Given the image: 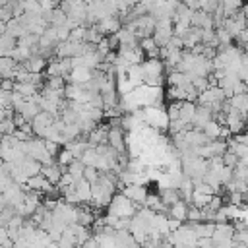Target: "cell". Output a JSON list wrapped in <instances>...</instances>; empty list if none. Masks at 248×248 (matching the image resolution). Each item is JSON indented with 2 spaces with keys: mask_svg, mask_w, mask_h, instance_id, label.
<instances>
[{
  "mask_svg": "<svg viewBox=\"0 0 248 248\" xmlns=\"http://www.w3.org/2000/svg\"><path fill=\"white\" fill-rule=\"evenodd\" d=\"M225 101H227V95H225V91L219 87V85H211V87H207L205 91H202L200 95H198V105H203V107H207V108H211V112L215 114V112H219L221 108H223V105H225Z\"/></svg>",
  "mask_w": 248,
  "mask_h": 248,
  "instance_id": "6da1fadb",
  "label": "cell"
},
{
  "mask_svg": "<svg viewBox=\"0 0 248 248\" xmlns=\"http://www.w3.org/2000/svg\"><path fill=\"white\" fill-rule=\"evenodd\" d=\"M141 114H143V122L155 130H169V114H167V108L165 107H143L141 108Z\"/></svg>",
  "mask_w": 248,
  "mask_h": 248,
  "instance_id": "7a4b0ae2",
  "label": "cell"
},
{
  "mask_svg": "<svg viewBox=\"0 0 248 248\" xmlns=\"http://www.w3.org/2000/svg\"><path fill=\"white\" fill-rule=\"evenodd\" d=\"M138 203H134L130 198H126L122 192L120 194H114L110 203H108V211L114 213L116 217H134L138 213Z\"/></svg>",
  "mask_w": 248,
  "mask_h": 248,
  "instance_id": "3957f363",
  "label": "cell"
},
{
  "mask_svg": "<svg viewBox=\"0 0 248 248\" xmlns=\"http://www.w3.org/2000/svg\"><path fill=\"white\" fill-rule=\"evenodd\" d=\"M78 207L79 205H70L68 202H64V198L58 200L56 207L52 209V221L58 223V225H62V227H68L72 223H78Z\"/></svg>",
  "mask_w": 248,
  "mask_h": 248,
  "instance_id": "277c9868",
  "label": "cell"
},
{
  "mask_svg": "<svg viewBox=\"0 0 248 248\" xmlns=\"http://www.w3.org/2000/svg\"><path fill=\"white\" fill-rule=\"evenodd\" d=\"M217 85L225 91L227 99L232 97V95H238V93H244L246 91V85H244L242 78L238 74H232V72H225V76L217 81Z\"/></svg>",
  "mask_w": 248,
  "mask_h": 248,
  "instance_id": "5b68a950",
  "label": "cell"
},
{
  "mask_svg": "<svg viewBox=\"0 0 248 248\" xmlns=\"http://www.w3.org/2000/svg\"><path fill=\"white\" fill-rule=\"evenodd\" d=\"M72 58H50L46 64V78H68L72 72Z\"/></svg>",
  "mask_w": 248,
  "mask_h": 248,
  "instance_id": "8992f818",
  "label": "cell"
},
{
  "mask_svg": "<svg viewBox=\"0 0 248 248\" xmlns=\"http://www.w3.org/2000/svg\"><path fill=\"white\" fill-rule=\"evenodd\" d=\"M221 25H223L232 37H236L240 31L246 29V14H244V12H236V14L229 16V17H225ZM221 25H219V27H221Z\"/></svg>",
  "mask_w": 248,
  "mask_h": 248,
  "instance_id": "52a82bcc",
  "label": "cell"
},
{
  "mask_svg": "<svg viewBox=\"0 0 248 248\" xmlns=\"http://www.w3.org/2000/svg\"><path fill=\"white\" fill-rule=\"evenodd\" d=\"M108 145L118 153H126V132L122 126H108Z\"/></svg>",
  "mask_w": 248,
  "mask_h": 248,
  "instance_id": "ba28073f",
  "label": "cell"
},
{
  "mask_svg": "<svg viewBox=\"0 0 248 248\" xmlns=\"http://www.w3.org/2000/svg\"><path fill=\"white\" fill-rule=\"evenodd\" d=\"M122 194L126 198H130L134 203L143 205L149 192H147V186H143V184H128V186H122Z\"/></svg>",
  "mask_w": 248,
  "mask_h": 248,
  "instance_id": "9c48e42d",
  "label": "cell"
},
{
  "mask_svg": "<svg viewBox=\"0 0 248 248\" xmlns=\"http://www.w3.org/2000/svg\"><path fill=\"white\" fill-rule=\"evenodd\" d=\"M97 27L101 29L103 35H114L116 31H120L122 19L118 16H107V17H103V19L97 21Z\"/></svg>",
  "mask_w": 248,
  "mask_h": 248,
  "instance_id": "30bf717a",
  "label": "cell"
},
{
  "mask_svg": "<svg viewBox=\"0 0 248 248\" xmlns=\"http://www.w3.org/2000/svg\"><path fill=\"white\" fill-rule=\"evenodd\" d=\"M192 25L194 27H200V29H215L213 14H207L203 10H196L192 14Z\"/></svg>",
  "mask_w": 248,
  "mask_h": 248,
  "instance_id": "8fae6325",
  "label": "cell"
},
{
  "mask_svg": "<svg viewBox=\"0 0 248 248\" xmlns=\"http://www.w3.org/2000/svg\"><path fill=\"white\" fill-rule=\"evenodd\" d=\"M91 78H93V70H89L85 66H74L66 79L70 83H87Z\"/></svg>",
  "mask_w": 248,
  "mask_h": 248,
  "instance_id": "7c38bea8",
  "label": "cell"
},
{
  "mask_svg": "<svg viewBox=\"0 0 248 248\" xmlns=\"http://www.w3.org/2000/svg\"><path fill=\"white\" fill-rule=\"evenodd\" d=\"M64 167H60L56 161H52V163H48V165H43V169H41V174L43 176H46L52 184H58V180L62 178V174H64Z\"/></svg>",
  "mask_w": 248,
  "mask_h": 248,
  "instance_id": "4fadbf2b",
  "label": "cell"
},
{
  "mask_svg": "<svg viewBox=\"0 0 248 248\" xmlns=\"http://www.w3.org/2000/svg\"><path fill=\"white\" fill-rule=\"evenodd\" d=\"M46 58L45 56H41V54H33L29 60H25V62H21V66L25 68V70H29V72H33V74H43L45 70H46Z\"/></svg>",
  "mask_w": 248,
  "mask_h": 248,
  "instance_id": "5bb4252c",
  "label": "cell"
},
{
  "mask_svg": "<svg viewBox=\"0 0 248 248\" xmlns=\"http://www.w3.org/2000/svg\"><path fill=\"white\" fill-rule=\"evenodd\" d=\"M211 118H213L211 108H207V107H203V105H198L196 114H194V120H192V126H194L196 130H202Z\"/></svg>",
  "mask_w": 248,
  "mask_h": 248,
  "instance_id": "9a60e30c",
  "label": "cell"
},
{
  "mask_svg": "<svg viewBox=\"0 0 248 248\" xmlns=\"http://www.w3.org/2000/svg\"><path fill=\"white\" fill-rule=\"evenodd\" d=\"M87 141L93 147L95 145H101V143H108V126H99L97 124V128L87 134Z\"/></svg>",
  "mask_w": 248,
  "mask_h": 248,
  "instance_id": "2e32d148",
  "label": "cell"
},
{
  "mask_svg": "<svg viewBox=\"0 0 248 248\" xmlns=\"http://www.w3.org/2000/svg\"><path fill=\"white\" fill-rule=\"evenodd\" d=\"M188 202H184V200H178L176 203H172V205H169V211H167V215L169 217H174V219H178V221H188Z\"/></svg>",
  "mask_w": 248,
  "mask_h": 248,
  "instance_id": "e0dca14e",
  "label": "cell"
},
{
  "mask_svg": "<svg viewBox=\"0 0 248 248\" xmlns=\"http://www.w3.org/2000/svg\"><path fill=\"white\" fill-rule=\"evenodd\" d=\"M16 112H19L25 120H29V122H31V120L41 112V107H39V103H35L33 99H25V103H23Z\"/></svg>",
  "mask_w": 248,
  "mask_h": 248,
  "instance_id": "ac0fdd59",
  "label": "cell"
},
{
  "mask_svg": "<svg viewBox=\"0 0 248 248\" xmlns=\"http://www.w3.org/2000/svg\"><path fill=\"white\" fill-rule=\"evenodd\" d=\"M172 35H174V27H155L151 37L157 43V46H167Z\"/></svg>",
  "mask_w": 248,
  "mask_h": 248,
  "instance_id": "d6986e66",
  "label": "cell"
},
{
  "mask_svg": "<svg viewBox=\"0 0 248 248\" xmlns=\"http://www.w3.org/2000/svg\"><path fill=\"white\" fill-rule=\"evenodd\" d=\"M227 103H229L232 108H236L238 112H242L244 116L248 114V91H244V93H238V95H232V97H229V99H227Z\"/></svg>",
  "mask_w": 248,
  "mask_h": 248,
  "instance_id": "ffe728a7",
  "label": "cell"
},
{
  "mask_svg": "<svg viewBox=\"0 0 248 248\" xmlns=\"http://www.w3.org/2000/svg\"><path fill=\"white\" fill-rule=\"evenodd\" d=\"M6 33L12 35L14 39H19L21 35L27 33V27H25V23H23L19 17H12V19L6 23Z\"/></svg>",
  "mask_w": 248,
  "mask_h": 248,
  "instance_id": "44dd1931",
  "label": "cell"
},
{
  "mask_svg": "<svg viewBox=\"0 0 248 248\" xmlns=\"http://www.w3.org/2000/svg\"><path fill=\"white\" fill-rule=\"evenodd\" d=\"M167 83L169 85H190L192 83V76L180 70H170L167 76Z\"/></svg>",
  "mask_w": 248,
  "mask_h": 248,
  "instance_id": "7402d4cb",
  "label": "cell"
},
{
  "mask_svg": "<svg viewBox=\"0 0 248 248\" xmlns=\"http://www.w3.org/2000/svg\"><path fill=\"white\" fill-rule=\"evenodd\" d=\"M143 205L149 207V209H153L155 213H167V211H169V205H165V202L161 200L159 194H147Z\"/></svg>",
  "mask_w": 248,
  "mask_h": 248,
  "instance_id": "603a6c76",
  "label": "cell"
},
{
  "mask_svg": "<svg viewBox=\"0 0 248 248\" xmlns=\"http://www.w3.org/2000/svg\"><path fill=\"white\" fill-rule=\"evenodd\" d=\"M64 147H66V149H68V151H70V153H72L76 159H81L83 151L89 147V141H87V140H79V138H78V140H72V141H68Z\"/></svg>",
  "mask_w": 248,
  "mask_h": 248,
  "instance_id": "cb8c5ba5",
  "label": "cell"
},
{
  "mask_svg": "<svg viewBox=\"0 0 248 248\" xmlns=\"http://www.w3.org/2000/svg\"><path fill=\"white\" fill-rule=\"evenodd\" d=\"M74 188H76V192H78L81 203H83V202H87V203L91 202V182H87L85 178H79V180L74 182Z\"/></svg>",
  "mask_w": 248,
  "mask_h": 248,
  "instance_id": "d4e9b609",
  "label": "cell"
},
{
  "mask_svg": "<svg viewBox=\"0 0 248 248\" xmlns=\"http://www.w3.org/2000/svg\"><path fill=\"white\" fill-rule=\"evenodd\" d=\"M14 91H17L19 95H23L25 99H31L33 95L39 93V87H37L35 83H31V81H16Z\"/></svg>",
  "mask_w": 248,
  "mask_h": 248,
  "instance_id": "484cf974",
  "label": "cell"
},
{
  "mask_svg": "<svg viewBox=\"0 0 248 248\" xmlns=\"http://www.w3.org/2000/svg\"><path fill=\"white\" fill-rule=\"evenodd\" d=\"M196 108H198V103H194V101H182V103H180V118H182L184 122L192 124L194 114H196ZM192 128H194V126H192Z\"/></svg>",
  "mask_w": 248,
  "mask_h": 248,
  "instance_id": "4316f807",
  "label": "cell"
},
{
  "mask_svg": "<svg viewBox=\"0 0 248 248\" xmlns=\"http://www.w3.org/2000/svg\"><path fill=\"white\" fill-rule=\"evenodd\" d=\"M242 6H244V0H221V12H223L225 17L240 12Z\"/></svg>",
  "mask_w": 248,
  "mask_h": 248,
  "instance_id": "83f0119b",
  "label": "cell"
},
{
  "mask_svg": "<svg viewBox=\"0 0 248 248\" xmlns=\"http://www.w3.org/2000/svg\"><path fill=\"white\" fill-rule=\"evenodd\" d=\"M126 76H128V79H130L136 87L141 85V83H143V68H141V64H132V66H128Z\"/></svg>",
  "mask_w": 248,
  "mask_h": 248,
  "instance_id": "f1b7e54d",
  "label": "cell"
},
{
  "mask_svg": "<svg viewBox=\"0 0 248 248\" xmlns=\"http://www.w3.org/2000/svg\"><path fill=\"white\" fill-rule=\"evenodd\" d=\"M213 196H215V194H213ZM213 196H211V194H205V192H200V190H194V194H192V198H190V203L196 205V207H200V209H205V207L209 205V202H211Z\"/></svg>",
  "mask_w": 248,
  "mask_h": 248,
  "instance_id": "f546056e",
  "label": "cell"
},
{
  "mask_svg": "<svg viewBox=\"0 0 248 248\" xmlns=\"http://www.w3.org/2000/svg\"><path fill=\"white\" fill-rule=\"evenodd\" d=\"M159 196L165 202V205H172L178 200H182L180 194H178V188H159Z\"/></svg>",
  "mask_w": 248,
  "mask_h": 248,
  "instance_id": "4dcf8cb0",
  "label": "cell"
},
{
  "mask_svg": "<svg viewBox=\"0 0 248 248\" xmlns=\"http://www.w3.org/2000/svg\"><path fill=\"white\" fill-rule=\"evenodd\" d=\"M178 194H180V198H182L184 202L190 203V198H192V194H194V180L188 178V176H184L182 182H180V186H178Z\"/></svg>",
  "mask_w": 248,
  "mask_h": 248,
  "instance_id": "1f68e13d",
  "label": "cell"
},
{
  "mask_svg": "<svg viewBox=\"0 0 248 248\" xmlns=\"http://www.w3.org/2000/svg\"><path fill=\"white\" fill-rule=\"evenodd\" d=\"M215 37H217V46H221V48L232 45V39H234L223 25H221V27H215Z\"/></svg>",
  "mask_w": 248,
  "mask_h": 248,
  "instance_id": "d6a6232c",
  "label": "cell"
},
{
  "mask_svg": "<svg viewBox=\"0 0 248 248\" xmlns=\"http://www.w3.org/2000/svg\"><path fill=\"white\" fill-rule=\"evenodd\" d=\"M134 89H136V85L128 79L126 74L116 76V91H118V95H126V93H130V91H134Z\"/></svg>",
  "mask_w": 248,
  "mask_h": 248,
  "instance_id": "836d02e7",
  "label": "cell"
},
{
  "mask_svg": "<svg viewBox=\"0 0 248 248\" xmlns=\"http://www.w3.org/2000/svg\"><path fill=\"white\" fill-rule=\"evenodd\" d=\"M85 167H97V163H99V153H97V149L93 147V145H89L85 151H83V155H81V159H79Z\"/></svg>",
  "mask_w": 248,
  "mask_h": 248,
  "instance_id": "e575fe53",
  "label": "cell"
},
{
  "mask_svg": "<svg viewBox=\"0 0 248 248\" xmlns=\"http://www.w3.org/2000/svg\"><path fill=\"white\" fill-rule=\"evenodd\" d=\"M95 215L89 207H78V223L79 225H85V227H91L95 223Z\"/></svg>",
  "mask_w": 248,
  "mask_h": 248,
  "instance_id": "d590c367",
  "label": "cell"
},
{
  "mask_svg": "<svg viewBox=\"0 0 248 248\" xmlns=\"http://www.w3.org/2000/svg\"><path fill=\"white\" fill-rule=\"evenodd\" d=\"M103 37H105V35L101 33V29L97 27V23H95V25L85 27V43H89V45H97Z\"/></svg>",
  "mask_w": 248,
  "mask_h": 248,
  "instance_id": "8d00e7d4",
  "label": "cell"
},
{
  "mask_svg": "<svg viewBox=\"0 0 248 248\" xmlns=\"http://www.w3.org/2000/svg\"><path fill=\"white\" fill-rule=\"evenodd\" d=\"M66 170L76 178V180H79V178H83V170H85V165L79 161V159H74L68 167H66Z\"/></svg>",
  "mask_w": 248,
  "mask_h": 248,
  "instance_id": "74e56055",
  "label": "cell"
},
{
  "mask_svg": "<svg viewBox=\"0 0 248 248\" xmlns=\"http://www.w3.org/2000/svg\"><path fill=\"white\" fill-rule=\"evenodd\" d=\"M54 159H56V163H58L60 167H64V169H66V167H68V165H70V163H72L76 157H74V155H72V153H70L66 147H62V149L56 153V157H54Z\"/></svg>",
  "mask_w": 248,
  "mask_h": 248,
  "instance_id": "f35d334b",
  "label": "cell"
},
{
  "mask_svg": "<svg viewBox=\"0 0 248 248\" xmlns=\"http://www.w3.org/2000/svg\"><path fill=\"white\" fill-rule=\"evenodd\" d=\"M192 85H194V89H196L198 93H202V91H205L207 87H211L213 83H211L209 78H192Z\"/></svg>",
  "mask_w": 248,
  "mask_h": 248,
  "instance_id": "ab89813d",
  "label": "cell"
},
{
  "mask_svg": "<svg viewBox=\"0 0 248 248\" xmlns=\"http://www.w3.org/2000/svg\"><path fill=\"white\" fill-rule=\"evenodd\" d=\"M70 41L76 43H85V25H78L70 31Z\"/></svg>",
  "mask_w": 248,
  "mask_h": 248,
  "instance_id": "60d3db41",
  "label": "cell"
},
{
  "mask_svg": "<svg viewBox=\"0 0 248 248\" xmlns=\"http://www.w3.org/2000/svg\"><path fill=\"white\" fill-rule=\"evenodd\" d=\"M66 78H46V81H45V85L43 87H48V89H64L66 87V81H64Z\"/></svg>",
  "mask_w": 248,
  "mask_h": 248,
  "instance_id": "b9f144b4",
  "label": "cell"
},
{
  "mask_svg": "<svg viewBox=\"0 0 248 248\" xmlns=\"http://www.w3.org/2000/svg\"><path fill=\"white\" fill-rule=\"evenodd\" d=\"M180 103H182V101H170V103H169V107H167V114H169L170 120L180 118Z\"/></svg>",
  "mask_w": 248,
  "mask_h": 248,
  "instance_id": "7bdbcfd3",
  "label": "cell"
},
{
  "mask_svg": "<svg viewBox=\"0 0 248 248\" xmlns=\"http://www.w3.org/2000/svg\"><path fill=\"white\" fill-rule=\"evenodd\" d=\"M99 176H101V170L97 169V167H85V170H83V178L87 180V182H97L99 180Z\"/></svg>",
  "mask_w": 248,
  "mask_h": 248,
  "instance_id": "ee69618b",
  "label": "cell"
},
{
  "mask_svg": "<svg viewBox=\"0 0 248 248\" xmlns=\"http://www.w3.org/2000/svg\"><path fill=\"white\" fill-rule=\"evenodd\" d=\"M74 182H76V178H74V176H72V174H70L68 170H64V174H62V178L58 180V184H56V186H58V190L62 192L64 188H68V186H72Z\"/></svg>",
  "mask_w": 248,
  "mask_h": 248,
  "instance_id": "f6af8a7d",
  "label": "cell"
},
{
  "mask_svg": "<svg viewBox=\"0 0 248 248\" xmlns=\"http://www.w3.org/2000/svg\"><path fill=\"white\" fill-rule=\"evenodd\" d=\"M16 122H14V118H4V120H0V130H2V134H14L16 132Z\"/></svg>",
  "mask_w": 248,
  "mask_h": 248,
  "instance_id": "bcb514c9",
  "label": "cell"
},
{
  "mask_svg": "<svg viewBox=\"0 0 248 248\" xmlns=\"http://www.w3.org/2000/svg\"><path fill=\"white\" fill-rule=\"evenodd\" d=\"M140 48H141L143 52H149V50L157 48V43L153 41V37H141V39H140Z\"/></svg>",
  "mask_w": 248,
  "mask_h": 248,
  "instance_id": "7dc6e473",
  "label": "cell"
},
{
  "mask_svg": "<svg viewBox=\"0 0 248 248\" xmlns=\"http://www.w3.org/2000/svg\"><path fill=\"white\" fill-rule=\"evenodd\" d=\"M238 161H240V159H238V157H236V155H234L231 149H227V151H225V155H223V163H225L227 167L234 169V167L238 165Z\"/></svg>",
  "mask_w": 248,
  "mask_h": 248,
  "instance_id": "c3c4849f",
  "label": "cell"
},
{
  "mask_svg": "<svg viewBox=\"0 0 248 248\" xmlns=\"http://www.w3.org/2000/svg\"><path fill=\"white\" fill-rule=\"evenodd\" d=\"M45 147H46V151H48L52 157H56V153L62 149L60 143H56V141H52V140H45Z\"/></svg>",
  "mask_w": 248,
  "mask_h": 248,
  "instance_id": "681fc988",
  "label": "cell"
},
{
  "mask_svg": "<svg viewBox=\"0 0 248 248\" xmlns=\"http://www.w3.org/2000/svg\"><path fill=\"white\" fill-rule=\"evenodd\" d=\"M14 85H16V79H10V78L0 79V89L2 91H14Z\"/></svg>",
  "mask_w": 248,
  "mask_h": 248,
  "instance_id": "f907efd6",
  "label": "cell"
},
{
  "mask_svg": "<svg viewBox=\"0 0 248 248\" xmlns=\"http://www.w3.org/2000/svg\"><path fill=\"white\" fill-rule=\"evenodd\" d=\"M198 246L200 248H215V242L211 236H202V238H198Z\"/></svg>",
  "mask_w": 248,
  "mask_h": 248,
  "instance_id": "816d5d0a",
  "label": "cell"
},
{
  "mask_svg": "<svg viewBox=\"0 0 248 248\" xmlns=\"http://www.w3.org/2000/svg\"><path fill=\"white\" fill-rule=\"evenodd\" d=\"M180 225H182V221H178V219H174V217H169V231H170V232H174L176 229H180Z\"/></svg>",
  "mask_w": 248,
  "mask_h": 248,
  "instance_id": "f5cc1de1",
  "label": "cell"
},
{
  "mask_svg": "<svg viewBox=\"0 0 248 248\" xmlns=\"http://www.w3.org/2000/svg\"><path fill=\"white\" fill-rule=\"evenodd\" d=\"M234 140H236V141H240V143H244V145L248 147V132H240V134H236V136H234Z\"/></svg>",
  "mask_w": 248,
  "mask_h": 248,
  "instance_id": "db71d44e",
  "label": "cell"
},
{
  "mask_svg": "<svg viewBox=\"0 0 248 248\" xmlns=\"http://www.w3.org/2000/svg\"><path fill=\"white\" fill-rule=\"evenodd\" d=\"M238 248H248V244H240V242H238Z\"/></svg>",
  "mask_w": 248,
  "mask_h": 248,
  "instance_id": "11a10c76",
  "label": "cell"
},
{
  "mask_svg": "<svg viewBox=\"0 0 248 248\" xmlns=\"http://www.w3.org/2000/svg\"><path fill=\"white\" fill-rule=\"evenodd\" d=\"M140 2H143V0H132V6H134V4H140Z\"/></svg>",
  "mask_w": 248,
  "mask_h": 248,
  "instance_id": "9f6ffc18",
  "label": "cell"
},
{
  "mask_svg": "<svg viewBox=\"0 0 248 248\" xmlns=\"http://www.w3.org/2000/svg\"><path fill=\"white\" fill-rule=\"evenodd\" d=\"M242 50H244V52H246V54H248V45H246V46H244V48H242Z\"/></svg>",
  "mask_w": 248,
  "mask_h": 248,
  "instance_id": "6f0895ef",
  "label": "cell"
},
{
  "mask_svg": "<svg viewBox=\"0 0 248 248\" xmlns=\"http://www.w3.org/2000/svg\"><path fill=\"white\" fill-rule=\"evenodd\" d=\"M2 136H4V134H2V130H0V140H2Z\"/></svg>",
  "mask_w": 248,
  "mask_h": 248,
  "instance_id": "680465c9",
  "label": "cell"
},
{
  "mask_svg": "<svg viewBox=\"0 0 248 248\" xmlns=\"http://www.w3.org/2000/svg\"><path fill=\"white\" fill-rule=\"evenodd\" d=\"M246 124H248V114H246Z\"/></svg>",
  "mask_w": 248,
  "mask_h": 248,
  "instance_id": "91938a15",
  "label": "cell"
}]
</instances>
